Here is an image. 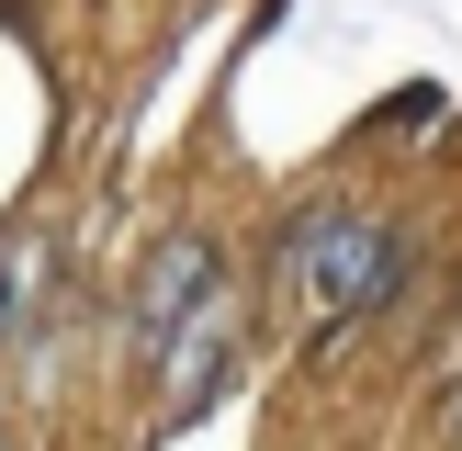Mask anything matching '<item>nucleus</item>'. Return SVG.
Returning a JSON list of instances; mask_svg holds the SVG:
<instances>
[{
    "instance_id": "f257e3e1",
    "label": "nucleus",
    "mask_w": 462,
    "mask_h": 451,
    "mask_svg": "<svg viewBox=\"0 0 462 451\" xmlns=\"http://www.w3.org/2000/svg\"><path fill=\"white\" fill-rule=\"evenodd\" d=\"M282 271L305 282L316 316H361V305H383V293H395L406 260H395V237H383L373 215H338V203H328V215H305V226L282 237Z\"/></svg>"
},
{
    "instance_id": "f03ea898",
    "label": "nucleus",
    "mask_w": 462,
    "mask_h": 451,
    "mask_svg": "<svg viewBox=\"0 0 462 451\" xmlns=\"http://www.w3.org/2000/svg\"><path fill=\"white\" fill-rule=\"evenodd\" d=\"M192 305H215V248H203V237H170L158 271H147V293H135V338H170Z\"/></svg>"
}]
</instances>
